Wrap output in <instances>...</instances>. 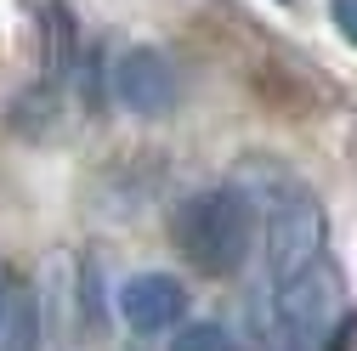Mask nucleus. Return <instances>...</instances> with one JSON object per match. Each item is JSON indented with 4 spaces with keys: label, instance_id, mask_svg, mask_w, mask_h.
<instances>
[{
    "label": "nucleus",
    "instance_id": "f257e3e1",
    "mask_svg": "<svg viewBox=\"0 0 357 351\" xmlns=\"http://www.w3.org/2000/svg\"><path fill=\"white\" fill-rule=\"evenodd\" d=\"M170 233H176V249H182L199 272L233 278L250 260V244H255V210H250L244 187H204V193H193L176 210Z\"/></svg>",
    "mask_w": 357,
    "mask_h": 351
},
{
    "label": "nucleus",
    "instance_id": "7ed1b4c3",
    "mask_svg": "<svg viewBox=\"0 0 357 351\" xmlns=\"http://www.w3.org/2000/svg\"><path fill=\"white\" fill-rule=\"evenodd\" d=\"M108 91L125 114L137 119H165L176 108V97H182V79H176L170 57L159 46H125L108 68Z\"/></svg>",
    "mask_w": 357,
    "mask_h": 351
},
{
    "label": "nucleus",
    "instance_id": "423d86ee",
    "mask_svg": "<svg viewBox=\"0 0 357 351\" xmlns=\"http://www.w3.org/2000/svg\"><path fill=\"white\" fill-rule=\"evenodd\" d=\"M329 12H335V29L357 46V0H329Z\"/></svg>",
    "mask_w": 357,
    "mask_h": 351
},
{
    "label": "nucleus",
    "instance_id": "39448f33",
    "mask_svg": "<svg viewBox=\"0 0 357 351\" xmlns=\"http://www.w3.org/2000/svg\"><path fill=\"white\" fill-rule=\"evenodd\" d=\"M170 351H238V340L221 323H188V329H176Z\"/></svg>",
    "mask_w": 357,
    "mask_h": 351
},
{
    "label": "nucleus",
    "instance_id": "f03ea898",
    "mask_svg": "<svg viewBox=\"0 0 357 351\" xmlns=\"http://www.w3.org/2000/svg\"><path fill=\"white\" fill-rule=\"evenodd\" d=\"M273 318H278V340L284 351H324L329 329L346 318V289H340V267L324 255L306 272L273 283Z\"/></svg>",
    "mask_w": 357,
    "mask_h": 351
},
{
    "label": "nucleus",
    "instance_id": "20e7f679",
    "mask_svg": "<svg viewBox=\"0 0 357 351\" xmlns=\"http://www.w3.org/2000/svg\"><path fill=\"white\" fill-rule=\"evenodd\" d=\"M119 318L137 334H165L188 318V289L170 272H137L119 283Z\"/></svg>",
    "mask_w": 357,
    "mask_h": 351
},
{
    "label": "nucleus",
    "instance_id": "6e6552de",
    "mask_svg": "<svg viewBox=\"0 0 357 351\" xmlns=\"http://www.w3.org/2000/svg\"><path fill=\"white\" fill-rule=\"evenodd\" d=\"M278 6H295V0H278Z\"/></svg>",
    "mask_w": 357,
    "mask_h": 351
},
{
    "label": "nucleus",
    "instance_id": "0eeeda50",
    "mask_svg": "<svg viewBox=\"0 0 357 351\" xmlns=\"http://www.w3.org/2000/svg\"><path fill=\"white\" fill-rule=\"evenodd\" d=\"M0 312H6V289H0Z\"/></svg>",
    "mask_w": 357,
    "mask_h": 351
}]
</instances>
